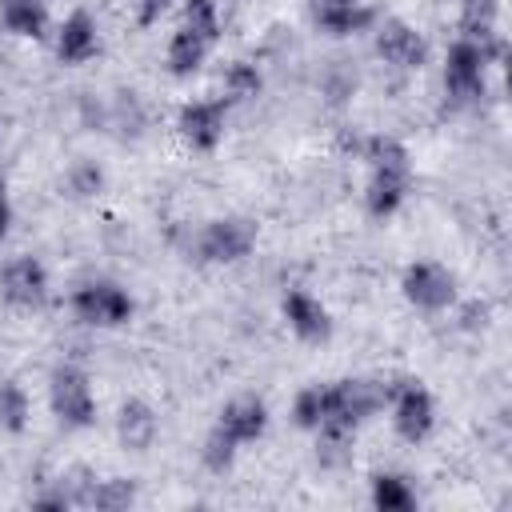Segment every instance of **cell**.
I'll use <instances>...</instances> for the list:
<instances>
[{
  "mask_svg": "<svg viewBox=\"0 0 512 512\" xmlns=\"http://www.w3.org/2000/svg\"><path fill=\"white\" fill-rule=\"evenodd\" d=\"M172 4H176V0H136V20H140V28L160 24V16H164Z\"/></svg>",
  "mask_w": 512,
  "mask_h": 512,
  "instance_id": "obj_25",
  "label": "cell"
},
{
  "mask_svg": "<svg viewBox=\"0 0 512 512\" xmlns=\"http://www.w3.org/2000/svg\"><path fill=\"white\" fill-rule=\"evenodd\" d=\"M364 160H368V192H364V204L376 220H388L404 200H408V188H412V156L400 140L392 136H372L364 140Z\"/></svg>",
  "mask_w": 512,
  "mask_h": 512,
  "instance_id": "obj_1",
  "label": "cell"
},
{
  "mask_svg": "<svg viewBox=\"0 0 512 512\" xmlns=\"http://www.w3.org/2000/svg\"><path fill=\"white\" fill-rule=\"evenodd\" d=\"M120 440L132 448V452H144L152 440H156V412L144 404V400H128L120 408Z\"/></svg>",
  "mask_w": 512,
  "mask_h": 512,
  "instance_id": "obj_17",
  "label": "cell"
},
{
  "mask_svg": "<svg viewBox=\"0 0 512 512\" xmlns=\"http://www.w3.org/2000/svg\"><path fill=\"white\" fill-rule=\"evenodd\" d=\"M100 52V32L88 12H72L56 32V56L64 64H88Z\"/></svg>",
  "mask_w": 512,
  "mask_h": 512,
  "instance_id": "obj_13",
  "label": "cell"
},
{
  "mask_svg": "<svg viewBox=\"0 0 512 512\" xmlns=\"http://www.w3.org/2000/svg\"><path fill=\"white\" fill-rule=\"evenodd\" d=\"M260 84H264V76H260V68H256L252 60H232V64L224 68V92H228L232 100L256 96Z\"/></svg>",
  "mask_w": 512,
  "mask_h": 512,
  "instance_id": "obj_19",
  "label": "cell"
},
{
  "mask_svg": "<svg viewBox=\"0 0 512 512\" xmlns=\"http://www.w3.org/2000/svg\"><path fill=\"white\" fill-rule=\"evenodd\" d=\"M376 52H380L384 64H392V68H420L424 56H428V44H424V36H420L412 24H404V20H384V24L376 28Z\"/></svg>",
  "mask_w": 512,
  "mask_h": 512,
  "instance_id": "obj_11",
  "label": "cell"
},
{
  "mask_svg": "<svg viewBox=\"0 0 512 512\" xmlns=\"http://www.w3.org/2000/svg\"><path fill=\"white\" fill-rule=\"evenodd\" d=\"M372 504H376L380 512H408V508H416V492L408 488L404 476L380 472V476L372 480Z\"/></svg>",
  "mask_w": 512,
  "mask_h": 512,
  "instance_id": "obj_18",
  "label": "cell"
},
{
  "mask_svg": "<svg viewBox=\"0 0 512 512\" xmlns=\"http://www.w3.org/2000/svg\"><path fill=\"white\" fill-rule=\"evenodd\" d=\"M0 296L12 308H40L48 300V272L36 256H12L0 268Z\"/></svg>",
  "mask_w": 512,
  "mask_h": 512,
  "instance_id": "obj_9",
  "label": "cell"
},
{
  "mask_svg": "<svg viewBox=\"0 0 512 512\" xmlns=\"http://www.w3.org/2000/svg\"><path fill=\"white\" fill-rule=\"evenodd\" d=\"M316 4H356V0H316Z\"/></svg>",
  "mask_w": 512,
  "mask_h": 512,
  "instance_id": "obj_27",
  "label": "cell"
},
{
  "mask_svg": "<svg viewBox=\"0 0 512 512\" xmlns=\"http://www.w3.org/2000/svg\"><path fill=\"white\" fill-rule=\"evenodd\" d=\"M24 424H28V392L16 380H4L0 384V428L20 432Z\"/></svg>",
  "mask_w": 512,
  "mask_h": 512,
  "instance_id": "obj_21",
  "label": "cell"
},
{
  "mask_svg": "<svg viewBox=\"0 0 512 512\" xmlns=\"http://www.w3.org/2000/svg\"><path fill=\"white\" fill-rule=\"evenodd\" d=\"M180 24L200 32V36H208L212 44L220 40V12H216L212 0H184V20Z\"/></svg>",
  "mask_w": 512,
  "mask_h": 512,
  "instance_id": "obj_22",
  "label": "cell"
},
{
  "mask_svg": "<svg viewBox=\"0 0 512 512\" xmlns=\"http://www.w3.org/2000/svg\"><path fill=\"white\" fill-rule=\"evenodd\" d=\"M72 312L88 328H120L132 320L136 304L116 280H88L72 292Z\"/></svg>",
  "mask_w": 512,
  "mask_h": 512,
  "instance_id": "obj_4",
  "label": "cell"
},
{
  "mask_svg": "<svg viewBox=\"0 0 512 512\" xmlns=\"http://www.w3.org/2000/svg\"><path fill=\"white\" fill-rule=\"evenodd\" d=\"M224 124H228V100H192L180 108V136L184 144H192L196 152H212L224 140Z\"/></svg>",
  "mask_w": 512,
  "mask_h": 512,
  "instance_id": "obj_10",
  "label": "cell"
},
{
  "mask_svg": "<svg viewBox=\"0 0 512 512\" xmlns=\"http://www.w3.org/2000/svg\"><path fill=\"white\" fill-rule=\"evenodd\" d=\"M284 320H288V328L300 336V340H324L328 332H332V316H328V308L312 296V292H304V288H292V292H284Z\"/></svg>",
  "mask_w": 512,
  "mask_h": 512,
  "instance_id": "obj_12",
  "label": "cell"
},
{
  "mask_svg": "<svg viewBox=\"0 0 512 512\" xmlns=\"http://www.w3.org/2000/svg\"><path fill=\"white\" fill-rule=\"evenodd\" d=\"M48 404L64 428H88L96 420V396L88 372L76 364H60L48 380Z\"/></svg>",
  "mask_w": 512,
  "mask_h": 512,
  "instance_id": "obj_3",
  "label": "cell"
},
{
  "mask_svg": "<svg viewBox=\"0 0 512 512\" xmlns=\"http://www.w3.org/2000/svg\"><path fill=\"white\" fill-rule=\"evenodd\" d=\"M488 60H492V56H488L480 44H472V40L460 36V40L448 48V56H444V92H448L456 104L484 96V68H488Z\"/></svg>",
  "mask_w": 512,
  "mask_h": 512,
  "instance_id": "obj_8",
  "label": "cell"
},
{
  "mask_svg": "<svg viewBox=\"0 0 512 512\" xmlns=\"http://www.w3.org/2000/svg\"><path fill=\"white\" fill-rule=\"evenodd\" d=\"M0 24L12 36L40 40L48 32V4L44 0H0Z\"/></svg>",
  "mask_w": 512,
  "mask_h": 512,
  "instance_id": "obj_15",
  "label": "cell"
},
{
  "mask_svg": "<svg viewBox=\"0 0 512 512\" xmlns=\"http://www.w3.org/2000/svg\"><path fill=\"white\" fill-rule=\"evenodd\" d=\"M404 300L416 304L420 312H444L456 300V276L440 260H412L404 268Z\"/></svg>",
  "mask_w": 512,
  "mask_h": 512,
  "instance_id": "obj_7",
  "label": "cell"
},
{
  "mask_svg": "<svg viewBox=\"0 0 512 512\" xmlns=\"http://www.w3.org/2000/svg\"><path fill=\"white\" fill-rule=\"evenodd\" d=\"M388 404H392V424L408 444H420L432 424H436V404L432 392L420 380H396L388 384Z\"/></svg>",
  "mask_w": 512,
  "mask_h": 512,
  "instance_id": "obj_6",
  "label": "cell"
},
{
  "mask_svg": "<svg viewBox=\"0 0 512 512\" xmlns=\"http://www.w3.org/2000/svg\"><path fill=\"white\" fill-rule=\"evenodd\" d=\"M208 52H212V40L180 24V28L172 32V40H168L164 60H168V72H172V76H192V72L208 60Z\"/></svg>",
  "mask_w": 512,
  "mask_h": 512,
  "instance_id": "obj_14",
  "label": "cell"
},
{
  "mask_svg": "<svg viewBox=\"0 0 512 512\" xmlns=\"http://www.w3.org/2000/svg\"><path fill=\"white\" fill-rule=\"evenodd\" d=\"M8 224H12V204H8V192H4V180H0V240L8 236Z\"/></svg>",
  "mask_w": 512,
  "mask_h": 512,
  "instance_id": "obj_26",
  "label": "cell"
},
{
  "mask_svg": "<svg viewBox=\"0 0 512 512\" xmlns=\"http://www.w3.org/2000/svg\"><path fill=\"white\" fill-rule=\"evenodd\" d=\"M376 20V12L368 4H316V24L332 36H352V32H364L368 24Z\"/></svg>",
  "mask_w": 512,
  "mask_h": 512,
  "instance_id": "obj_16",
  "label": "cell"
},
{
  "mask_svg": "<svg viewBox=\"0 0 512 512\" xmlns=\"http://www.w3.org/2000/svg\"><path fill=\"white\" fill-rule=\"evenodd\" d=\"M292 416H296L300 428H312V432H316V424H320V416H324V384H308V388L296 396Z\"/></svg>",
  "mask_w": 512,
  "mask_h": 512,
  "instance_id": "obj_23",
  "label": "cell"
},
{
  "mask_svg": "<svg viewBox=\"0 0 512 512\" xmlns=\"http://www.w3.org/2000/svg\"><path fill=\"white\" fill-rule=\"evenodd\" d=\"M256 244V224L244 216H224V220H208L196 232V260L204 264H236L252 252Z\"/></svg>",
  "mask_w": 512,
  "mask_h": 512,
  "instance_id": "obj_5",
  "label": "cell"
},
{
  "mask_svg": "<svg viewBox=\"0 0 512 512\" xmlns=\"http://www.w3.org/2000/svg\"><path fill=\"white\" fill-rule=\"evenodd\" d=\"M100 184H104V176H100L96 164H76V168L68 172V188H72L76 196H92V192H100Z\"/></svg>",
  "mask_w": 512,
  "mask_h": 512,
  "instance_id": "obj_24",
  "label": "cell"
},
{
  "mask_svg": "<svg viewBox=\"0 0 512 512\" xmlns=\"http://www.w3.org/2000/svg\"><path fill=\"white\" fill-rule=\"evenodd\" d=\"M264 428H268V408H264L260 396H236V400H228V404L220 408L216 428H212L208 440H204V464H208L212 472H224V468L236 460L240 444L260 440Z\"/></svg>",
  "mask_w": 512,
  "mask_h": 512,
  "instance_id": "obj_2",
  "label": "cell"
},
{
  "mask_svg": "<svg viewBox=\"0 0 512 512\" xmlns=\"http://www.w3.org/2000/svg\"><path fill=\"white\" fill-rule=\"evenodd\" d=\"M132 484L128 480H96L88 492L76 496V504H92V508H124L132 504Z\"/></svg>",
  "mask_w": 512,
  "mask_h": 512,
  "instance_id": "obj_20",
  "label": "cell"
}]
</instances>
